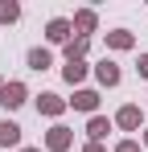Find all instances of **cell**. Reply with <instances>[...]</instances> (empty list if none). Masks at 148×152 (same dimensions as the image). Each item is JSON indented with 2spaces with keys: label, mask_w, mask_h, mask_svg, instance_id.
<instances>
[{
  "label": "cell",
  "mask_w": 148,
  "mask_h": 152,
  "mask_svg": "<svg viewBox=\"0 0 148 152\" xmlns=\"http://www.w3.org/2000/svg\"><path fill=\"white\" fill-rule=\"evenodd\" d=\"M70 144H74V132H70L66 124H53V127L45 132V152H66Z\"/></svg>",
  "instance_id": "cell-1"
},
{
  "label": "cell",
  "mask_w": 148,
  "mask_h": 152,
  "mask_svg": "<svg viewBox=\"0 0 148 152\" xmlns=\"http://www.w3.org/2000/svg\"><path fill=\"white\" fill-rule=\"evenodd\" d=\"M25 99H29V91H25V82H4V86H0V107H8V111H17V107H25Z\"/></svg>",
  "instance_id": "cell-2"
},
{
  "label": "cell",
  "mask_w": 148,
  "mask_h": 152,
  "mask_svg": "<svg viewBox=\"0 0 148 152\" xmlns=\"http://www.w3.org/2000/svg\"><path fill=\"white\" fill-rule=\"evenodd\" d=\"M70 103L62 99V95H53V91H45V95H37V115H49V119H58L62 111H66Z\"/></svg>",
  "instance_id": "cell-3"
},
{
  "label": "cell",
  "mask_w": 148,
  "mask_h": 152,
  "mask_svg": "<svg viewBox=\"0 0 148 152\" xmlns=\"http://www.w3.org/2000/svg\"><path fill=\"white\" fill-rule=\"evenodd\" d=\"M70 33H74V25L66 21V17H53V21L45 25V37L53 41V45H66V41H70Z\"/></svg>",
  "instance_id": "cell-4"
},
{
  "label": "cell",
  "mask_w": 148,
  "mask_h": 152,
  "mask_svg": "<svg viewBox=\"0 0 148 152\" xmlns=\"http://www.w3.org/2000/svg\"><path fill=\"white\" fill-rule=\"evenodd\" d=\"M74 107V111H86V115H95L99 111V91H86V86H82V91H74V99H66Z\"/></svg>",
  "instance_id": "cell-5"
},
{
  "label": "cell",
  "mask_w": 148,
  "mask_h": 152,
  "mask_svg": "<svg viewBox=\"0 0 148 152\" xmlns=\"http://www.w3.org/2000/svg\"><path fill=\"white\" fill-rule=\"evenodd\" d=\"M74 33H78V37H91V33H95V25H99V17H95V8H78V12H74Z\"/></svg>",
  "instance_id": "cell-6"
},
{
  "label": "cell",
  "mask_w": 148,
  "mask_h": 152,
  "mask_svg": "<svg viewBox=\"0 0 148 152\" xmlns=\"http://www.w3.org/2000/svg\"><path fill=\"white\" fill-rule=\"evenodd\" d=\"M140 119H144V111H140L136 103H127V107H119V111H115V124H119L123 132H136V127H140Z\"/></svg>",
  "instance_id": "cell-7"
},
{
  "label": "cell",
  "mask_w": 148,
  "mask_h": 152,
  "mask_svg": "<svg viewBox=\"0 0 148 152\" xmlns=\"http://www.w3.org/2000/svg\"><path fill=\"white\" fill-rule=\"evenodd\" d=\"M95 78H99V86H119V66H115V62H111V58H103V62H99L95 66Z\"/></svg>",
  "instance_id": "cell-8"
},
{
  "label": "cell",
  "mask_w": 148,
  "mask_h": 152,
  "mask_svg": "<svg viewBox=\"0 0 148 152\" xmlns=\"http://www.w3.org/2000/svg\"><path fill=\"white\" fill-rule=\"evenodd\" d=\"M0 148H21V124L0 119Z\"/></svg>",
  "instance_id": "cell-9"
},
{
  "label": "cell",
  "mask_w": 148,
  "mask_h": 152,
  "mask_svg": "<svg viewBox=\"0 0 148 152\" xmlns=\"http://www.w3.org/2000/svg\"><path fill=\"white\" fill-rule=\"evenodd\" d=\"M107 132H111V119H103V115H91V119H86V136H91V144H103Z\"/></svg>",
  "instance_id": "cell-10"
},
{
  "label": "cell",
  "mask_w": 148,
  "mask_h": 152,
  "mask_svg": "<svg viewBox=\"0 0 148 152\" xmlns=\"http://www.w3.org/2000/svg\"><path fill=\"white\" fill-rule=\"evenodd\" d=\"M25 62H29V70H49V66H53V53L37 45V50H29V53H25Z\"/></svg>",
  "instance_id": "cell-11"
},
{
  "label": "cell",
  "mask_w": 148,
  "mask_h": 152,
  "mask_svg": "<svg viewBox=\"0 0 148 152\" xmlns=\"http://www.w3.org/2000/svg\"><path fill=\"white\" fill-rule=\"evenodd\" d=\"M86 70H91V66H86V62L78 58V62H66V66H62V78H66L70 86H78V82L86 78Z\"/></svg>",
  "instance_id": "cell-12"
},
{
  "label": "cell",
  "mask_w": 148,
  "mask_h": 152,
  "mask_svg": "<svg viewBox=\"0 0 148 152\" xmlns=\"http://www.w3.org/2000/svg\"><path fill=\"white\" fill-rule=\"evenodd\" d=\"M86 50H91V37H70V41H66V62L86 58Z\"/></svg>",
  "instance_id": "cell-13"
},
{
  "label": "cell",
  "mask_w": 148,
  "mask_h": 152,
  "mask_svg": "<svg viewBox=\"0 0 148 152\" xmlns=\"http://www.w3.org/2000/svg\"><path fill=\"white\" fill-rule=\"evenodd\" d=\"M107 45H111V50H132L136 37H132L127 29H111V33H107Z\"/></svg>",
  "instance_id": "cell-14"
},
{
  "label": "cell",
  "mask_w": 148,
  "mask_h": 152,
  "mask_svg": "<svg viewBox=\"0 0 148 152\" xmlns=\"http://www.w3.org/2000/svg\"><path fill=\"white\" fill-rule=\"evenodd\" d=\"M12 21H21V4L17 0H0V25H12Z\"/></svg>",
  "instance_id": "cell-15"
},
{
  "label": "cell",
  "mask_w": 148,
  "mask_h": 152,
  "mask_svg": "<svg viewBox=\"0 0 148 152\" xmlns=\"http://www.w3.org/2000/svg\"><path fill=\"white\" fill-rule=\"evenodd\" d=\"M115 152H140V144H136V140H119V144H115Z\"/></svg>",
  "instance_id": "cell-16"
},
{
  "label": "cell",
  "mask_w": 148,
  "mask_h": 152,
  "mask_svg": "<svg viewBox=\"0 0 148 152\" xmlns=\"http://www.w3.org/2000/svg\"><path fill=\"white\" fill-rule=\"evenodd\" d=\"M136 70H140V78H148V53H140V62H136Z\"/></svg>",
  "instance_id": "cell-17"
},
{
  "label": "cell",
  "mask_w": 148,
  "mask_h": 152,
  "mask_svg": "<svg viewBox=\"0 0 148 152\" xmlns=\"http://www.w3.org/2000/svg\"><path fill=\"white\" fill-rule=\"evenodd\" d=\"M82 152H107V148H103V144H86Z\"/></svg>",
  "instance_id": "cell-18"
},
{
  "label": "cell",
  "mask_w": 148,
  "mask_h": 152,
  "mask_svg": "<svg viewBox=\"0 0 148 152\" xmlns=\"http://www.w3.org/2000/svg\"><path fill=\"white\" fill-rule=\"evenodd\" d=\"M17 152H45V148H17Z\"/></svg>",
  "instance_id": "cell-19"
},
{
  "label": "cell",
  "mask_w": 148,
  "mask_h": 152,
  "mask_svg": "<svg viewBox=\"0 0 148 152\" xmlns=\"http://www.w3.org/2000/svg\"><path fill=\"white\" fill-rule=\"evenodd\" d=\"M144 148H148V127H144Z\"/></svg>",
  "instance_id": "cell-20"
},
{
  "label": "cell",
  "mask_w": 148,
  "mask_h": 152,
  "mask_svg": "<svg viewBox=\"0 0 148 152\" xmlns=\"http://www.w3.org/2000/svg\"><path fill=\"white\" fill-rule=\"evenodd\" d=\"M0 86H4V78H0Z\"/></svg>",
  "instance_id": "cell-21"
}]
</instances>
